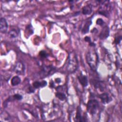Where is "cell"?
I'll return each mask as SVG.
<instances>
[{
    "label": "cell",
    "mask_w": 122,
    "mask_h": 122,
    "mask_svg": "<svg viewBox=\"0 0 122 122\" xmlns=\"http://www.w3.org/2000/svg\"><path fill=\"white\" fill-rule=\"evenodd\" d=\"M87 63L93 71H96L99 63V57L97 52L94 51H89L86 55Z\"/></svg>",
    "instance_id": "6da1fadb"
},
{
    "label": "cell",
    "mask_w": 122,
    "mask_h": 122,
    "mask_svg": "<svg viewBox=\"0 0 122 122\" xmlns=\"http://www.w3.org/2000/svg\"><path fill=\"white\" fill-rule=\"evenodd\" d=\"M78 67V61L76 55L73 52L70 53L67 67L68 71L71 73L75 72Z\"/></svg>",
    "instance_id": "7a4b0ae2"
},
{
    "label": "cell",
    "mask_w": 122,
    "mask_h": 122,
    "mask_svg": "<svg viewBox=\"0 0 122 122\" xmlns=\"http://www.w3.org/2000/svg\"><path fill=\"white\" fill-rule=\"evenodd\" d=\"M99 107V102L96 100H90L87 104V110L89 113L93 115L95 114Z\"/></svg>",
    "instance_id": "3957f363"
},
{
    "label": "cell",
    "mask_w": 122,
    "mask_h": 122,
    "mask_svg": "<svg viewBox=\"0 0 122 122\" xmlns=\"http://www.w3.org/2000/svg\"><path fill=\"white\" fill-rule=\"evenodd\" d=\"M55 71V69L52 66H44L40 71V77L41 78H45L54 73Z\"/></svg>",
    "instance_id": "277c9868"
},
{
    "label": "cell",
    "mask_w": 122,
    "mask_h": 122,
    "mask_svg": "<svg viewBox=\"0 0 122 122\" xmlns=\"http://www.w3.org/2000/svg\"><path fill=\"white\" fill-rule=\"evenodd\" d=\"M109 1H103L102 6L100 8L99 13L105 17H107L109 14V5L108 2Z\"/></svg>",
    "instance_id": "5b68a950"
},
{
    "label": "cell",
    "mask_w": 122,
    "mask_h": 122,
    "mask_svg": "<svg viewBox=\"0 0 122 122\" xmlns=\"http://www.w3.org/2000/svg\"><path fill=\"white\" fill-rule=\"evenodd\" d=\"M25 67L23 62L21 61H18L16 64L14 71L18 74L23 75L25 73Z\"/></svg>",
    "instance_id": "8992f818"
},
{
    "label": "cell",
    "mask_w": 122,
    "mask_h": 122,
    "mask_svg": "<svg viewBox=\"0 0 122 122\" xmlns=\"http://www.w3.org/2000/svg\"><path fill=\"white\" fill-rule=\"evenodd\" d=\"M8 24L4 18H1L0 20V30L2 33H5L8 30Z\"/></svg>",
    "instance_id": "52a82bcc"
},
{
    "label": "cell",
    "mask_w": 122,
    "mask_h": 122,
    "mask_svg": "<svg viewBox=\"0 0 122 122\" xmlns=\"http://www.w3.org/2000/svg\"><path fill=\"white\" fill-rule=\"evenodd\" d=\"M99 98L101 99L102 102L104 104L109 103L112 101V98L108 93L104 92L99 95Z\"/></svg>",
    "instance_id": "ba28073f"
},
{
    "label": "cell",
    "mask_w": 122,
    "mask_h": 122,
    "mask_svg": "<svg viewBox=\"0 0 122 122\" xmlns=\"http://www.w3.org/2000/svg\"><path fill=\"white\" fill-rule=\"evenodd\" d=\"M110 30L108 26H105L102 29L100 35L99 37L101 40H104L108 38L109 35Z\"/></svg>",
    "instance_id": "9c48e42d"
},
{
    "label": "cell",
    "mask_w": 122,
    "mask_h": 122,
    "mask_svg": "<svg viewBox=\"0 0 122 122\" xmlns=\"http://www.w3.org/2000/svg\"><path fill=\"white\" fill-rule=\"evenodd\" d=\"M78 79L83 87H85L88 85L87 77L86 75L82 74V73H81V74L78 76Z\"/></svg>",
    "instance_id": "30bf717a"
},
{
    "label": "cell",
    "mask_w": 122,
    "mask_h": 122,
    "mask_svg": "<svg viewBox=\"0 0 122 122\" xmlns=\"http://www.w3.org/2000/svg\"><path fill=\"white\" fill-rule=\"evenodd\" d=\"M92 24V21L91 19H89V20H87L82 29V30H81V31H82V33L83 34H85V33H87L89 32V29H90V26H91V25Z\"/></svg>",
    "instance_id": "8fae6325"
},
{
    "label": "cell",
    "mask_w": 122,
    "mask_h": 122,
    "mask_svg": "<svg viewBox=\"0 0 122 122\" xmlns=\"http://www.w3.org/2000/svg\"><path fill=\"white\" fill-rule=\"evenodd\" d=\"M92 11V5L91 4H87L84 6L82 9V13L84 15H89Z\"/></svg>",
    "instance_id": "7c38bea8"
},
{
    "label": "cell",
    "mask_w": 122,
    "mask_h": 122,
    "mask_svg": "<svg viewBox=\"0 0 122 122\" xmlns=\"http://www.w3.org/2000/svg\"><path fill=\"white\" fill-rule=\"evenodd\" d=\"M20 30L18 28H13L11 30H10L9 32V36L12 38H14L17 37L19 34Z\"/></svg>",
    "instance_id": "4fadbf2b"
},
{
    "label": "cell",
    "mask_w": 122,
    "mask_h": 122,
    "mask_svg": "<svg viewBox=\"0 0 122 122\" xmlns=\"http://www.w3.org/2000/svg\"><path fill=\"white\" fill-rule=\"evenodd\" d=\"M47 81H36L33 83V87L35 88H38L39 87H43L47 85Z\"/></svg>",
    "instance_id": "5bb4252c"
},
{
    "label": "cell",
    "mask_w": 122,
    "mask_h": 122,
    "mask_svg": "<svg viewBox=\"0 0 122 122\" xmlns=\"http://www.w3.org/2000/svg\"><path fill=\"white\" fill-rule=\"evenodd\" d=\"M21 81L20 78L18 76H15L12 77L11 80V83L12 86H16L20 83Z\"/></svg>",
    "instance_id": "9a60e30c"
},
{
    "label": "cell",
    "mask_w": 122,
    "mask_h": 122,
    "mask_svg": "<svg viewBox=\"0 0 122 122\" xmlns=\"http://www.w3.org/2000/svg\"><path fill=\"white\" fill-rule=\"evenodd\" d=\"M75 119L76 121L78 122H85L86 121V120H85L84 119V118L83 119V117L81 116V112L80 109H78L77 113H76V117H75Z\"/></svg>",
    "instance_id": "2e32d148"
},
{
    "label": "cell",
    "mask_w": 122,
    "mask_h": 122,
    "mask_svg": "<svg viewBox=\"0 0 122 122\" xmlns=\"http://www.w3.org/2000/svg\"><path fill=\"white\" fill-rule=\"evenodd\" d=\"M55 95L61 101H64L66 99L65 94L62 92H57Z\"/></svg>",
    "instance_id": "e0dca14e"
},
{
    "label": "cell",
    "mask_w": 122,
    "mask_h": 122,
    "mask_svg": "<svg viewBox=\"0 0 122 122\" xmlns=\"http://www.w3.org/2000/svg\"><path fill=\"white\" fill-rule=\"evenodd\" d=\"M26 30L27 31V33H29V35H31V34L33 33V28L30 24H29L26 26Z\"/></svg>",
    "instance_id": "ac0fdd59"
},
{
    "label": "cell",
    "mask_w": 122,
    "mask_h": 122,
    "mask_svg": "<svg viewBox=\"0 0 122 122\" xmlns=\"http://www.w3.org/2000/svg\"><path fill=\"white\" fill-rule=\"evenodd\" d=\"M12 98L14 100H16L18 101H20L22 99V96L19 94H15L13 95Z\"/></svg>",
    "instance_id": "d6986e66"
},
{
    "label": "cell",
    "mask_w": 122,
    "mask_h": 122,
    "mask_svg": "<svg viewBox=\"0 0 122 122\" xmlns=\"http://www.w3.org/2000/svg\"><path fill=\"white\" fill-rule=\"evenodd\" d=\"M122 36H118L117 37H116L114 39V42L116 44H119L121 40H122Z\"/></svg>",
    "instance_id": "ffe728a7"
},
{
    "label": "cell",
    "mask_w": 122,
    "mask_h": 122,
    "mask_svg": "<svg viewBox=\"0 0 122 122\" xmlns=\"http://www.w3.org/2000/svg\"><path fill=\"white\" fill-rule=\"evenodd\" d=\"M39 55L41 58H47L48 56V54L44 51H41L39 52Z\"/></svg>",
    "instance_id": "44dd1931"
},
{
    "label": "cell",
    "mask_w": 122,
    "mask_h": 122,
    "mask_svg": "<svg viewBox=\"0 0 122 122\" xmlns=\"http://www.w3.org/2000/svg\"><path fill=\"white\" fill-rule=\"evenodd\" d=\"M96 24L102 26L104 24V21L102 19L99 18L96 20Z\"/></svg>",
    "instance_id": "7402d4cb"
},
{
    "label": "cell",
    "mask_w": 122,
    "mask_h": 122,
    "mask_svg": "<svg viewBox=\"0 0 122 122\" xmlns=\"http://www.w3.org/2000/svg\"><path fill=\"white\" fill-rule=\"evenodd\" d=\"M84 40H85L86 41H87V42H89V43L92 42V41H91V38H90L89 37H88V36H86V37H85V38H84Z\"/></svg>",
    "instance_id": "603a6c76"
}]
</instances>
